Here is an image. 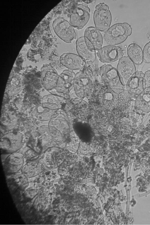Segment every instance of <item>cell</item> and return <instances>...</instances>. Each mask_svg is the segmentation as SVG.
<instances>
[{"instance_id":"cell-1","label":"cell","mask_w":150,"mask_h":225,"mask_svg":"<svg viewBox=\"0 0 150 225\" xmlns=\"http://www.w3.org/2000/svg\"><path fill=\"white\" fill-rule=\"evenodd\" d=\"M132 28L127 23H118L110 27L105 32L104 39L109 45H115L124 42L132 33Z\"/></svg>"},{"instance_id":"cell-2","label":"cell","mask_w":150,"mask_h":225,"mask_svg":"<svg viewBox=\"0 0 150 225\" xmlns=\"http://www.w3.org/2000/svg\"><path fill=\"white\" fill-rule=\"evenodd\" d=\"M25 137L20 131H12L4 134L0 139L1 152L11 154L20 150L24 146Z\"/></svg>"},{"instance_id":"cell-3","label":"cell","mask_w":150,"mask_h":225,"mask_svg":"<svg viewBox=\"0 0 150 225\" xmlns=\"http://www.w3.org/2000/svg\"><path fill=\"white\" fill-rule=\"evenodd\" d=\"M100 73L101 79L108 84L114 93L120 94L126 90V86L122 82L115 67L109 64H104L100 68Z\"/></svg>"},{"instance_id":"cell-4","label":"cell","mask_w":150,"mask_h":225,"mask_svg":"<svg viewBox=\"0 0 150 225\" xmlns=\"http://www.w3.org/2000/svg\"><path fill=\"white\" fill-rule=\"evenodd\" d=\"M59 108V106L54 103H42L32 108L29 114L34 120L49 121L58 115Z\"/></svg>"},{"instance_id":"cell-5","label":"cell","mask_w":150,"mask_h":225,"mask_svg":"<svg viewBox=\"0 0 150 225\" xmlns=\"http://www.w3.org/2000/svg\"><path fill=\"white\" fill-rule=\"evenodd\" d=\"M93 18L95 28L100 31L106 32L110 28L112 19L108 6L103 2L97 4Z\"/></svg>"},{"instance_id":"cell-6","label":"cell","mask_w":150,"mask_h":225,"mask_svg":"<svg viewBox=\"0 0 150 225\" xmlns=\"http://www.w3.org/2000/svg\"><path fill=\"white\" fill-rule=\"evenodd\" d=\"M52 26L56 35L64 42L70 43L76 38V34L74 27L64 18L59 17L55 19Z\"/></svg>"},{"instance_id":"cell-7","label":"cell","mask_w":150,"mask_h":225,"mask_svg":"<svg viewBox=\"0 0 150 225\" xmlns=\"http://www.w3.org/2000/svg\"><path fill=\"white\" fill-rule=\"evenodd\" d=\"M90 12V9L87 4L83 3L77 4L70 15V23L77 29H82L89 20Z\"/></svg>"},{"instance_id":"cell-8","label":"cell","mask_w":150,"mask_h":225,"mask_svg":"<svg viewBox=\"0 0 150 225\" xmlns=\"http://www.w3.org/2000/svg\"><path fill=\"white\" fill-rule=\"evenodd\" d=\"M67 151L64 149L56 146L47 148L42 156V160L45 166L50 168L59 166L63 161Z\"/></svg>"},{"instance_id":"cell-9","label":"cell","mask_w":150,"mask_h":225,"mask_svg":"<svg viewBox=\"0 0 150 225\" xmlns=\"http://www.w3.org/2000/svg\"><path fill=\"white\" fill-rule=\"evenodd\" d=\"M77 53L86 63H92L96 58V50L91 43L85 37L78 38L76 42Z\"/></svg>"},{"instance_id":"cell-10","label":"cell","mask_w":150,"mask_h":225,"mask_svg":"<svg viewBox=\"0 0 150 225\" xmlns=\"http://www.w3.org/2000/svg\"><path fill=\"white\" fill-rule=\"evenodd\" d=\"M116 69L122 82L125 86L136 71L135 64L128 56H123L119 60Z\"/></svg>"},{"instance_id":"cell-11","label":"cell","mask_w":150,"mask_h":225,"mask_svg":"<svg viewBox=\"0 0 150 225\" xmlns=\"http://www.w3.org/2000/svg\"><path fill=\"white\" fill-rule=\"evenodd\" d=\"M96 54L99 60L103 63H111L119 60L124 53L122 49L118 46L108 45L97 50Z\"/></svg>"},{"instance_id":"cell-12","label":"cell","mask_w":150,"mask_h":225,"mask_svg":"<svg viewBox=\"0 0 150 225\" xmlns=\"http://www.w3.org/2000/svg\"><path fill=\"white\" fill-rule=\"evenodd\" d=\"M59 76L55 69L51 65L44 64L41 69V78L43 86L48 92L57 86Z\"/></svg>"},{"instance_id":"cell-13","label":"cell","mask_w":150,"mask_h":225,"mask_svg":"<svg viewBox=\"0 0 150 225\" xmlns=\"http://www.w3.org/2000/svg\"><path fill=\"white\" fill-rule=\"evenodd\" d=\"M144 73L142 71H136L134 75L129 80L126 86V90L134 101L144 90Z\"/></svg>"},{"instance_id":"cell-14","label":"cell","mask_w":150,"mask_h":225,"mask_svg":"<svg viewBox=\"0 0 150 225\" xmlns=\"http://www.w3.org/2000/svg\"><path fill=\"white\" fill-rule=\"evenodd\" d=\"M66 116L63 114L58 113L48 122L49 129L55 135L63 136L68 134L69 127Z\"/></svg>"},{"instance_id":"cell-15","label":"cell","mask_w":150,"mask_h":225,"mask_svg":"<svg viewBox=\"0 0 150 225\" xmlns=\"http://www.w3.org/2000/svg\"><path fill=\"white\" fill-rule=\"evenodd\" d=\"M59 60L63 66L71 70L81 69L86 63L79 55L70 53L62 54L60 57Z\"/></svg>"},{"instance_id":"cell-16","label":"cell","mask_w":150,"mask_h":225,"mask_svg":"<svg viewBox=\"0 0 150 225\" xmlns=\"http://www.w3.org/2000/svg\"><path fill=\"white\" fill-rule=\"evenodd\" d=\"M91 88L88 78L82 71L76 74L73 84L74 93L77 97L80 99H83L86 93Z\"/></svg>"},{"instance_id":"cell-17","label":"cell","mask_w":150,"mask_h":225,"mask_svg":"<svg viewBox=\"0 0 150 225\" xmlns=\"http://www.w3.org/2000/svg\"><path fill=\"white\" fill-rule=\"evenodd\" d=\"M134 108L138 112L146 114L150 112V87L144 88L135 100Z\"/></svg>"},{"instance_id":"cell-18","label":"cell","mask_w":150,"mask_h":225,"mask_svg":"<svg viewBox=\"0 0 150 225\" xmlns=\"http://www.w3.org/2000/svg\"><path fill=\"white\" fill-rule=\"evenodd\" d=\"M24 161L23 154L18 151L10 154L7 157L5 161V167L10 172H17L22 168Z\"/></svg>"},{"instance_id":"cell-19","label":"cell","mask_w":150,"mask_h":225,"mask_svg":"<svg viewBox=\"0 0 150 225\" xmlns=\"http://www.w3.org/2000/svg\"><path fill=\"white\" fill-rule=\"evenodd\" d=\"M23 82V75L18 73H15L8 82L5 93L9 96L16 95L22 90Z\"/></svg>"},{"instance_id":"cell-20","label":"cell","mask_w":150,"mask_h":225,"mask_svg":"<svg viewBox=\"0 0 150 225\" xmlns=\"http://www.w3.org/2000/svg\"><path fill=\"white\" fill-rule=\"evenodd\" d=\"M45 166L42 159H34L28 162L21 169L22 173L30 177L36 176L44 170Z\"/></svg>"},{"instance_id":"cell-21","label":"cell","mask_w":150,"mask_h":225,"mask_svg":"<svg viewBox=\"0 0 150 225\" xmlns=\"http://www.w3.org/2000/svg\"><path fill=\"white\" fill-rule=\"evenodd\" d=\"M84 37L92 44L96 50L102 47L103 39L101 34L96 28L90 26L85 30Z\"/></svg>"},{"instance_id":"cell-22","label":"cell","mask_w":150,"mask_h":225,"mask_svg":"<svg viewBox=\"0 0 150 225\" xmlns=\"http://www.w3.org/2000/svg\"><path fill=\"white\" fill-rule=\"evenodd\" d=\"M17 117L16 114L11 111L2 112L0 118L1 126L6 131H11L15 127L17 122Z\"/></svg>"},{"instance_id":"cell-23","label":"cell","mask_w":150,"mask_h":225,"mask_svg":"<svg viewBox=\"0 0 150 225\" xmlns=\"http://www.w3.org/2000/svg\"><path fill=\"white\" fill-rule=\"evenodd\" d=\"M127 52L128 56L134 64L139 65L142 63L143 52L138 44L135 43L130 44L127 48Z\"/></svg>"},{"instance_id":"cell-24","label":"cell","mask_w":150,"mask_h":225,"mask_svg":"<svg viewBox=\"0 0 150 225\" xmlns=\"http://www.w3.org/2000/svg\"><path fill=\"white\" fill-rule=\"evenodd\" d=\"M49 92L51 94L64 98L69 96V91L65 82L59 75L56 86Z\"/></svg>"},{"instance_id":"cell-25","label":"cell","mask_w":150,"mask_h":225,"mask_svg":"<svg viewBox=\"0 0 150 225\" xmlns=\"http://www.w3.org/2000/svg\"><path fill=\"white\" fill-rule=\"evenodd\" d=\"M59 75L65 82L70 92L73 88L76 74L72 70L68 69L64 70Z\"/></svg>"},{"instance_id":"cell-26","label":"cell","mask_w":150,"mask_h":225,"mask_svg":"<svg viewBox=\"0 0 150 225\" xmlns=\"http://www.w3.org/2000/svg\"><path fill=\"white\" fill-rule=\"evenodd\" d=\"M64 98L51 94L44 96L42 98V103H54L59 106L60 104L63 101Z\"/></svg>"},{"instance_id":"cell-27","label":"cell","mask_w":150,"mask_h":225,"mask_svg":"<svg viewBox=\"0 0 150 225\" xmlns=\"http://www.w3.org/2000/svg\"><path fill=\"white\" fill-rule=\"evenodd\" d=\"M143 52L144 61L146 63H150V41L145 45Z\"/></svg>"},{"instance_id":"cell-28","label":"cell","mask_w":150,"mask_h":225,"mask_svg":"<svg viewBox=\"0 0 150 225\" xmlns=\"http://www.w3.org/2000/svg\"><path fill=\"white\" fill-rule=\"evenodd\" d=\"M28 58L33 62H38L40 59V53L35 51L30 50L28 52Z\"/></svg>"},{"instance_id":"cell-29","label":"cell","mask_w":150,"mask_h":225,"mask_svg":"<svg viewBox=\"0 0 150 225\" xmlns=\"http://www.w3.org/2000/svg\"><path fill=\"white\" fill-rule=\"evenodd\" d=\"M143 85L144 88L150 87V70L146 71L144 73Z\"/></svg>"},{"instance_id":"cell-30","label":"cell","mask_w":150,"mask_h":225,"mask_svg":"<svg viewBox=\"0 0 150 225\" xmlns=\"http://www.w3.org/2000/svg\"><path fill=\"white\" fill-rule=\"evenodd\" d=\"M83 147L80 145L79 147V152L83 154H86L89 152V146L86 144H83Z\"/></svg>"}]
</instances>
